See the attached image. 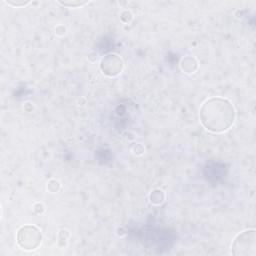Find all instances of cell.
Returning a JSON list of instances; mask_svg holds the SVG:
<instances>
[{"label": "cell", "mask_w": 256, "mask_h": 256, "mask_svg": "<svg viewBox=\"0 0 256 256\" xmlns=\"http://www.w3.org/2000/svg\"><path fill=\"white\" fill-rule=\"evenodd\" d=\"M236 117L233 104L226 98L211 97L201 106L199 118L202 126L212 133L228 130Z\"/></svg>", "instance_id": "cell-1"}, {"label": "cell", "mask_w": 256, "mask_h": 256, "mask_svg": "<svg viewBox=\"0 0 256 256\" xmlns=\"http://www.w3.org/2000/svg\"><path fill=\"white\" fill-rule=\"evenodd\" d=\"M101 69L103 73L107 74L108 76H115L121 73L123 69V62L117 55L110 54L102 59Z\"/></svg>", "instance_id": "cell-4"}, {"label": "cell", "mask_w": 256, "mask_h": 256, "mask_svg": "<svg viewBox=\"0 0 256 256\" xmlns=\"http://www.w3.org/2000/svg\"><path fill=\"white\" fill-rule=\"evenodd\" d=\"M256 233L254 229H247L240 232L231 244V252L234 255L247 256L255 255Z\"/></svg>", "instance_id": "cell-2"}, {"label": "cell", "mask_w": 256, "mask_h": 256, "mask_svg": "<svg viewBox=\"0 0 256 256\" xmlns=\"http://www.w3.org/2000/svg\"><path fill=\"white\" fill-rule=\"evenodd\" d=\"M17 244L23 250H35L42 240L41 231L33 225H24L19 228L16 236Z\"/></svg>", "instance_id": "cell-3"}, {"label": "cell", "mask_w": 256, "mask_h": 256, "mask_svg": "<svg viewBox=\"0 0 256 256\" xmlns=\"http://www.w3.org/2000/svg\"><path fill=\"white\" fill-rule=\"evenodd\" d=\"M180 67H181L182 71H184L187 74L194 73L197 69V61L194 57L187 56L182 59V61L180 63Z\"/></svg>", "instance_id": "cell-5"}]
</instances>
